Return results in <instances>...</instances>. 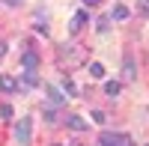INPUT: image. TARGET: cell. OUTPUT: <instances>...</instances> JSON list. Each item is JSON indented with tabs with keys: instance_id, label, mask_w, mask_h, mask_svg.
Returning <instances> with one entry per match:
<instances>
[{
	"instance_id": "cell-1",
	"label": "cell",
	"mask_w": 149,
	"mask_h": 146,
	"mask_svg": "<svg viewBox=\"0 0 149 146\" xmlns=\"http://www.w3.org/2000/svg\"><path fill=\"white\" fill-rule=\"evenodd\" d=\"M60 63H63L66 69L81 66V63H84V48H78V45H66L63 51H60Z\"/></svg>"
},
{
	"instance_id": "cell-2",
	"label": "cell",
	"mask_w": 149,
	"mask_h": 146,
	"mask_svg": "<svg viewBox=\"0 0 149 146\" xmlns=\"http://www.w3.org/2000/svg\"><path fill=\"white\" fill-rule=\"evenodd\" d=\"M30 137H33V119L21 116L15 122V140H18V146H30Z\"/></svg>"
},
{
	"instance_id": "cell-3",
	"label": "cell",
	"mask_w": 149,
	"mask_h": 146,
	"mask_svg": "<svg viewBox=\"0 0 149 146\" xmlns=\"http://www.w3.org/2000/svg\"><path fill=\"white\" fill-rule=\"evenodd\" d=\"M122 78H125V81H134V78H137V66H134V57H131V54L122 60Z\"/></svg>"
},
{
	"instance_id": "cell-4",
	"label": "cell",
	"mask_w": 149,
	"mask_h": 146,
	"mask_svg": "<svg viewBox=\"0 0 149 146\" xmlns=\"http://www.w3.org/2000/svg\"><path fill=\"white\" fill-rule=\"evenodd\" d=\"M45 90H48V99H51L54 104H63V102H66V92L60 90V87H54V83H48Z\"/></svg>"
},
{
	"instance_id": "cell-5",
	"label": "cell",
	"mask_w": 149,
	"mask_h": 146,
	"mask_svg": "<svg viewBox=\"0 0 149 146\" xmlns=\"http://www.w3.org/2000/svg\"><path fill=\"white\" fill-rule=\"evenodd\" d=\"M86 21H90V15H86V12H74V15H72V24H69V30H72V33H78Z\"/></svg>"
},
{
	"instance_id": "cell-6",
	"label": "cell",
	"mask_w": 149,
	"mask_h": 146,
	"mask_svg": "<svg viewBox=\"0 0 149 146\" xmlns=\"http://www.w3.org/2000/svg\"><path fill=\"white\" fill-rule=\"evenodd\" d=\"M21 63H24V69H33L36 72V66H39V54H36V51H24L21 54Z\"/></svg>"
},
{
	"instance_id": "cell-7",
	"label": "cell",
	"mask_w": 149,
	"mask_h": 146,
	"mask_svg": "<svg viewBox=\"0 0 149 146\" xmlns=\"http://www.w3.org/2000/svg\"><path fill=\"white\" fill-rule=\"evenodd\" d=\"M0 90H3V92H15L18 90V81L12 75H0Z\"/></svg>"
},
{
	"instance_id": "cell-8",
	"label": "cell",
	"mask_w": 149,
	"mask_h": 146,
	"mask_svg": "<svg viewBox=\"0 0 149 146\" xmlns=\"http://www.w3.org/2000/svg\"><path fill=\"white\" fill-rule=\"evenodd\" d=\"M66 125H69L72 131H84V128H86V122H84V116H78V113H72V116H66Z\"/></svg>"
},
{
	"instance_id": "cell-9",
	"label": "cell",
	"mask_w": 149,
	"mask_h": 146,
	"mask_svg": "<svg viewBox=\"0 0 149 146\" xmlns=\"http://www.w3.org/2000/svg\"><path fill=\"white\" fill-rule=\"evenodd\" d=\"M21 81H24V87H39V75H36V72L33 69H27V72H24V75H21Z\"/></svg>"
},
{
	"instance_id": "cell-10",
	"label": "cell",
	"mask_w": 149,
	"mask_h": 146,
	"mask_svg": "<svg viewBox=\"0 0 149 146\" xmlns=\"http://www.w3.org/2000/svg\"><path fill=\"white\" fill-rule=\"evenodd\" d=\"M125 18H128V9L122 6V3L113 6V12H110V21H125Z\"/></svg>"
},
{
	"instance_id": "cell-11",
	"label": "cell",
	"mask_w": 149,
	"mask_h": 146,
	"mask_svg": "<svg viewBox=\"0 0 149 146\" xmlns=\"http://www.w3.org/2000/svg\"><path fill=\"white\" fill-rule=\"evenodd\" d=\"M104 92L113 99V95H119V92H122V83H119V81H107V83H104Z\"/></svg>"
},
{
	"instance_id": "cell-12",
	"label": "cell",
	"mask_w": 149,
	"mask_h": 146,
	"mask_svg": "<svg viewBox=\"0 0 149 146\" xmlns=\"http://www.w3.org/2000/svg\"><path fill=\"white\" fill-rule=\"evenodd\" d=\"M98 143L102 146H113L116 143V131H102V134H98Z\"/></svg>"
},
{
	"instance_id": "cell-13",
	"label": "cell",
	"mask_w": 149,
	"mask_h": 146,
	"mask_svg": "<svg viewBox=\"0 0 149 146\" xmlns=\"http://www.w3.org/2000/svg\"><path fill=\"white\" fill-rule=\"evenodd\" d=\"M42 119H45V122H51V125H57V119H60V113L54 111V107H45V111H42Z\"/></svg>"
},
{
	"instance_id": "cell-14",
	"label": "cell",
	"mask_w": 149,
	"mask_h": 146,
	"mask_svg": "<svg viewBox=\"0 0 149 146\" xmlns=\"http://www.w3.org/2000/svg\"><path fill=\"white\" fill-rule=\"evenodd\" d=\"M90 78L102 81V78H104V66H102V63H90Z\"/></svg>"
},
{
	"instance_id": "cell-15",
	"label": "cell",
	"mask_w": 149,
	"mask_h": 146,
	"mask_svg": "<svg viewBox=\"0 0 149 146\" xmlns=\"http://www.w3.org/2000/svg\"><path fill=\"white\" fill-rule=\"evenodd\" d=\"M107 24H110V15H102V18L95 21V30L98 33H107Z\"/></svg>"
},
{
	"instance_id": "cell-16",
	"label": "cell",
	"mask_w": 149,
	"mask_h": 146,
	"mask_svg": "<svg viewBox=\"0 0 149 146\" xmlns=\"http://www.w3.org/2000/svg\"><path fill=\"white\" fill-rule=\"evenodd\" d=\"M113 146H134V140L128 137V134H116V143Z\"/></svg>"
},
{
	"instance_id": "cell-17",
	"label": "cell",
	"mask_w": 149,
	"mask_h": 146,
	"mask_svg": "<svg viewBox=\"0 0 149 146\" xmlns=\"http://www.w3.org/2000/svg\"><path fill=\"white\" fill-rule=\"evenodd\" d=\"M63 92H66V95H78V87H74L72 81H66V83H63Z\"/></svg>"
},
{
	"instance_id": "cell-18",
	"label": "cell",
	"mask_w": 149,
	"mask_h": 146,
	"mask_svg": "<svg viewBox=\"0 0 149 146\" xmlns=\"http://www.w3.org/2000/svg\"><path fill=\"white\" fill-rule=\"evenodd\" d=\"M0 116H3V119H12L15 113H12V107H9V104H3V107H0Z\"/></svg>"
},
{
	"instance_id": "cell-19",
	"label": "cell",
	"mask_w": 149,
	"mask_h": 146,
	"mask_svg": "<svg viewBox=\"0 0 149 146\" xmlns=\"http://www.w3.org/2000/svg\"><path fill=\"white\" fill-rule=\"evenodd\" d=\"M6 51H9V45H6V42H0V57H6Z\"/></svg>"
},
{
	"instance_id": "cell-20",
	"label": "cell",
	"mask_w": 149,
	"mask_h": 146,
	"mask_svg": "<svg viewBox=\"0 0 149 146\" xmlns=\"http://www.w3.org/2000/svg\"><path fill=\"white\" fill-rule=\"evenodd\" d=\"M6 6H21V0H3Z\"/></svg>"
},
{
	"instance_id": "cell-21",
	"label": "cell",
	"mask_w": 149,
	"mask_h": 146,
	"mask_svg": "<svg viewBox=\"0 0 149 146\" xmlns=\"http://www.w3.org/2000/svg\"><path fill=\"white\" fill-rule=\"evenodd\" d=\"M84 3H86V6H98V3H102V0H84Z\"/></svg>"
},
{
	"instance_id": "cell-22",
	"label": "cell",
	"mask_w": 149,
	"mask_h": 146,
	"mask_svg": "<svg viewBox=\"0 0 149 146\" xmlns=\"http://www.w3.org/2000/svg\"><path fill=\"white\" fill-rule=\"evenodd\" d=\"M140 6L146 9V15H149V0H140Z\"/></svg>"
},
{
	"instance_id": "cell-23",
	"label": "cell",
	"mask_w": 149,
	"mask_h": 146,
	"mask_svg": "<svg viewBox=\"0 0 149 146\" xmlns=\"http://www.w3.org/2000/svg\"><path fill=\"white\" fill-rule=\"evenodd\" d=\"M51 146H63V143H51Z\"/></svg>"
}]
</instances>
